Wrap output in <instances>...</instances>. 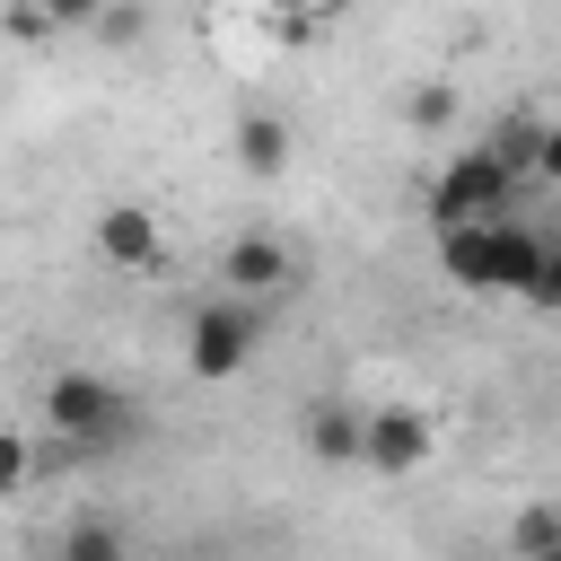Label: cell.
I'll return each mask as SVG.
<instances>
[{
  "label": "cell",
  "mask_w": 561,
  "mask_h": 561,
  "mask_svg": "<svg viewBox=\"0 0 561 561\" xmlns=\"http://www.w3.org/2000/svg\"><path fill=\"white\" fill-rule=\"evenodd\" d=\"M517 167L491 149V140H473V149H456L430 184H421V219L430 228H456V219H508L517 210Z\"/></svg>",
  "instance_id": "6da1fadb"
},
{
  "label": "cell",
  "mask_w": 561,
  "mask_h": 561,
  "mask_svg": "<svg viewBox=\"0 0 561 561\" xmlns=\"http://www.w3.org/2000/svg\"><path fill=\"white\" fill-rule=\"evenodd\" d=\"M228 149H237V167H245L254 184H272V175H289V149H298V131H289V114H272V105H245V114H237V131H228Z\"/></svg>",
  "instance_id": "52a82bcc"
},
{
  "label": "cell",
  "mask_w": 561,
  "mask_h": 561,
  "mask_svg": "<svg viewBox=\"0 0 561 561\" xmlns=\"http://www.w3.org/2000/svg\"><path fill=\"white\" fill-rule=\"evenodd\" d=\"M263 324H272V298L210 289V298L184 316V368H193V377H237V368L263 351Z\"/></svg>",
  "instance_id": "7a4b0ae2"
},
{
  "label": "cell",
  "mask_w": 561,
  "mask_h": 561,
  "mask_svg": "<svg viewBox=\"0 0 561 561\" xmlns=\"http://www.w3.org/2000/svg\"><path fill=\"white\" fill-rule=\"evenodd\" d=\"M543 254H552V237H543V228H526L517 210H508V219H491V298H526V280L543 272Z\"/></svg>",
  "instance_id": "ba28073f"
},
{
  "label": "cell",
  "mask_w": 561,
  "mask_h": 561,
  "mask_svg": "<svg viewBox=\"0 0 561 561\" xmlns=\"http://www.w3.org/2000/svg\"><path fill=\"white\" fill-rule=\"evenodd\" d=\"M430 447H438V430H430L421 403H368V430H359V465L368 473H421Z\"/></svg>",
  "instance_id": "277c9868"
},
{
  "label": "cell",
  "mask_w": 561,
  "mask_h": 561,
  "mask_svg": "<svg viewBox=\"0 0 561 561\" xmlns=\"http://www.w3.org/2000/svg\"><path fill=\"white\" fill-rule=\"evenodd\" d=\"M535 140H543V114H500V123H491V149H500L517 175H535Z\"/></svg>",
  "instance_id": "8fae6325"
},
{
  "label": "cell",
  "mask_w": 561,
  "mask_h": 561,
  "mask_svg": "<svg viewBox=\"0 0 561 561\" xmlns=\"http://www.w3.org/2000/svg\"><path fill=\"white\" fill-rule=\"evenodd\" d=\"M44 421H53V438L79 456V447H123L131 438V394L114 386V377H96V368H61L53 386H44Z\"/></svg>",
  "instance_id": "3957f363"
},
{
  "label": "cell",
  "mask_w": 561,
  "mask_h": 561,
  "mask_svg": "<svg viewBox=\"0 0 561 561\" xmlns=\"http://www.w3.org/2000/svg\"><path fill=\"white\" fill-rule=\"evenodd\" d=\"M26 473H35V447H26L18 430H0V500H9V491H26Z\"/></svg>",
  "instance_id": "5bb4252c"
},
{
  "label": "cell",
  "mask_w": 561,
  "mask_h": 561,
  "mask_svg": "<svg viewBox=\"0 0 561 561\" xmlns=\"http://www.w3.org/2000/svg\"><path fill=\"white\" fill-rule=\"evenodd\" d=\"M26 9H35L44 26H96V18L114 9V0H26Z\"/></svg>",
  "instance_id": "9a60e30c"
},
{
  "label": "cell",
  "mask_w": 561,
  "mask_h": 561,
  "mask_svg": "<svg viewBox=\"0 0 561 561\" xmlns=\"http://www.w3.org/2000/svg\"><path fill=\"white\" fill-rule=\"evenodd\" d=\"M403 114H412L421 131H447V123H456V88H412V96H403Z\"/></svg>",
  "instance_id": "7c38bea8"
},
{
  "label": "cell",
  "mask_w": 561,
  "mask_h": 561,
  "mask_svg": "<svg viewBox=\"0 0 561 561\" xmlns=\"http://www.w3.org/2000/svg\"><path fill=\"white\" fill-rule=\"evenodd\" d=\"M552 237H561V228H552Z\"/></svg>",
  "instance_id": "d6986e66"
},
{
  "label": "cell",
  "mask_w": 561,
  "mask_h": 561,
  "mask_svg": "<svg viewBox=\"0 0 561 561\" xmlns=\"http://www.w3.org/2000/svg\"><path fill=\"white\" fill-rule=\"evenodd\" d=\"M219 289H245V298H289L298 289V254L280 245V237H237L228 254H219Z\"/></svg>",
  "instance_id": "8992f818"
},
{
  "label": "cell",
  "mask_w": 561,
  "mask_h": 561,
  "mask_svg": "<svg viewBox=\"0 0 561 561\" xmlns=\"http://www.w3.org/2000/svg\"><path fill=\"white\" fill-rule=\"evenodd\" d=\"M61 552L70 561H105V552H123V535L114 526H61Z\"/></svg>",
  "instance_id": "4fadbf2b"
},
{
  "label": "cell",
  "mask_w": 561,
  "mask_h": 561,
  "mask_svg": "<svg viewBox=\"0 0 561 561\" xmlns=\"http://www.w3.org/2000/svg\"><path fill=\"white\" fill-rule=\"evenodd\" d=\"M96 263H114V272H158V263H167L158 210H140V202H105V210H96Z\"/></svg>",
  "instance_id": "5b68a950"
},
{
  "label": "cell",
  "mask_w": 561,
  "mask_h": 561,
  "mask_svg": "<svg viewBox=\"0 0 561 561\" xmlns=\"http://www.w3.org/2000/svg\"><path fill=\"white\" fill-rule=\"evenodd\" d=\"M359 430H368V412L359 403H307V456L316 465H359Z\"/></svg>",
  "instance_id": "30bf717a"
},
{
  "label": "cell",
  "mask_w": 561,
  "mask_h": 561,
  "mask_svg": "<svg viewBox=\"0 0 561 561\" xmlns=\"http://www.w3.org/2000/svg\"><path fill=\"white\" fill-rule=\"evenodd\" d=\"M535 184L561 193V114H543V140H535Z\"/></svg>",
  "instance_id": "e0dca14e"
},
{
  "label": "cell",
  "mask_w": 561,
  "mask_h": 561,
  "mask_svg": "<svg viewBox=\"0 0 561 561\" xmlns=\"http://www.w3.org/2000/svg\"><path fill=\"white\" fill-rule=\"evenodd\" d=\"M438 237V272L473 298H491V219H456V228H430Z\"/></svg>",
  "instance_id": "9c48e42d"
},
{
  "label": "cell",
  "mask_w": 561,
  "mask_h": 561,
  "mask_svg": "<svg viewBox=\"0 0 561 561\" xmlns=\"http://www.w3.org/2000/svg\"><path fill=\"white\" fill-rule=\"evenodd\" d=\"M272 9H289V18H342L351 0H272Z\"/></svg>",
  "instance_id": "ac0fdd59"
},
{
  "label": "cell",
  "mask_w": 561,
  "mask_h": 561,
  "mask_svg": "<svg viewBox=\"0 0 561 561\" xmlns=\"http://www.w3.org/2000/svg\"><path fill=\"white\" fill-rule=\"evenodd\" d=\"M526 307H543V316H561V237H552V254H543V272L526 280Z\"/></svg>",
  "instance_id": "2e32d148"
}]
</instances>
